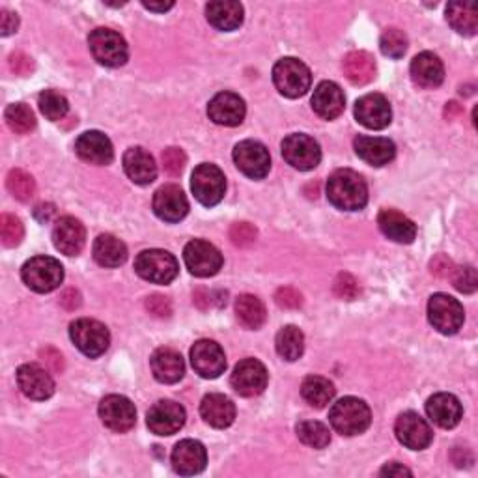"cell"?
<instances>
[{
    "label": "cell",
    "mask_w": 478,
    "mask_h": 478,
    "mask_svg": "<svg viewBox=\"0 0 478 478\" xmlns=\"http://www.w3.org/2000/svg\"><path fill=\"white\" fill-rule=\"evenodd\" d=\"M327 199L334 208L357 211L368 202V187L357 172L341 168L333 172L327 182Z\"/></svg>",
    "instance_id": "obj_1"
},
{
    "label": "cell",
    "mask_w": 478,
    "mask_h": 478,
    "mask_svg": "<svg viewBox=\"0 0 478 478\" xmlns=\"http://www.w3.org/2000/svg\"><path fill=\"white\" fill-rule=\"evenodd\" d=\"M329 422L341 435L346 437L359 435L364 430H368L372 422L370 407L359 398L346 396L331 407Z\"/></svg>",
    "instance_id": "obj_2"
},
{
    "label": "cell",
    "mask_w": 478,
    "mask_h": 478,
    "mask_svg": "<svg viewBox=\"0 0 478 478\" xmlns=\"http://www.w3.org/2000/svg\"><path fill=\"white\" fill-rule=\"evenodd\" d=\"M21 277L30 290L38 294H49L62 285L64 268L55 258L36 256L23 265Z\"/></svg>",
    "instance_id": "obj_3"
},
{
    "label": "cell",
    "mask_w": 478,
    "mask_h": 478,
    "mask_svg": "<svg viewBox=\"0 0 478 478\" xmlns=\"http://www.w3.org/2000/svg\"><path fill=\"white\" fill-rule=\"evenodd\" d=\"M273 82L282 96L295 99L309 92L312 75L310 69L301 60L282 59L273 67Z\"/></svg>",
    "instance_id": "obj_4"
},
{
    "label": "cell",
    "mask_w": 478,
    "mask_h": 478,
    "mask_svg": "<svg viewBox=\"0 0 478 478\" xmlns=\"http://www.w3.org/2000/svg\"><path fill=\"white\" fill-rule=\"evenodd\" d=\"M135 271L153 285H168L178 277L180 265L170 253L161 249L143 251L135 260Z\"/></svg>",
    "instance_id": "obj_5"
},
{
    "label": "cell",
    "mask_w": 478,
    "mask_h": 478,
    "mask_svg": "<svg viewBox=\"0 0 478 478\" xmlns=\"http://www.w3.org/2000/svg\"><path fill=\"white\" fill-rule=\"evenodd\" d=\"M88 45H90L92 57L101 66L120 67L128 62V43L118 32L111 28H96L90 36H88Z\"/></svg>",
    "instance_id": "obj_6"
},
{
    "label": "cell",
    "mask_w": 478,
    "mask_h": 478,
    "mask_svg": "<svg viewBox=\"0 0 478 478\" xmlns=\"http://www.w3.org/2000/svg\"><path fill=\"white\" fill-rule=\"evenodd\" d=\"M191 189L194 199L202 206H217L226 191V178L219 167L211 163H202L194 168L191 176Z\"/></svg>",
    "instance_id": "obj_7"
},
{
    "label": "cell",
    "mask_w": 478,
    "mask_h": 478,
    "mask_svg": "<svg viewBox=\"0 0 478 478\" xmlns=\"http://www.w3.org/2000/svg\"><path fill=\"white\" fill-rule=\"evenodd\" d=\"M69 336L84 356L92 359L103 356L111 344L109 329L98 320H90V317H81V320L74 322L69 327Z\"/></svg>",
    "instance_id": "obj_8"
},
{
    "label": "cell",
    "mask_w": 478,
    "mask_h": 478,
    "mask_svg": "<svg viewBox=\"0 0 478 478\" xmlns=\"http://www.w3.org/2000/svg\"><path fill=\"white\" fill-rule=\"evenodd\" d=\"M428 320L443 334H456L464 325L466 312L458 299L447 294H435L428 301Z\"/></svg>",
    "instance_id": "obj_9"
},
{
    "label": "cell",
    "mask_w": 478,
    "mask_h": 478,
    "mask_svg": "<svg viewBox=\"0 0 478 478\" xmlns=\"http://www.w3.org/2000/svg\"><path fill=\"white\" fill-rule=\"evenodd\" d=\"M184 260L187 270L194 277H214L221 271L223 268V255L215 245H211L209 241L204 239H192L191 243L185 245L184 251Z\"/></svg>",
    "instance_id": "obj_10"
},
{
    "label": "cell",
    "mask_w": 478,
    "mask_h": 478,
    "mask_svg": "<svg viewBox=\"0 0 478 478\" xmlns=\"http://www.w3.org/2000/svg\"><path fill=\"white\" fill-rule=\"evenodd\" d=\"M282 155L297 170H312L322 161L320 145L309 135L295 133L282 140Z\"/></svg>",
    "instance_id": "obj_11"
},
{
    "label": "cell",
    "mask_w": 478,
    "mask_h": 478,
    "mask_svg": "<svg viewBox=\"0 0 478 478\" xmlns=\"http://www.w3.org/2000/svg\"><path fill=\"white\" fill-rule=\"evenodd\" d=\"M236 167L253 180H262L270 174L271 157L268 148L258 140H243L234 148Z\"/></svg>",
    "instance_id": "obj_12"
},
{
    "label": "cell",
    "mask_w": 478,
    "mask_h": 478,
    "mask_svg": "<svg viewBox=\"0 0 478 478\" xmlns=\"http://www.w3.org/2000/svg\"><path fill=\"white\" fill-rule=\"evenodd\" d=\"M99 417L105 427L113 432H129L137 422V410L129 398L111 395L99 404Z\"/></svg>",
    "instance_id": "obj_13"
},
{
    "label": "cell",
    "mask_w": 478,
    "mask_h": 478,
    "mask_svg": "<svg viewBox=\"0 0 478 478\" xmlns=\"http://www.w3.org/2000/svg\"><path fill=\"white\" fill-rule=\"evenodd\" d=\"M230 383L239 396H258L268 387V370L256 359H245L236 364Z\"/></svg>",
    "instance_id": "obj_14"
},
{
    "label": "cell",
    "mask_w": 478,
    "mask_h": 478,
    "mask_svg": "<svg viewBox=\"0 0 478 478\" xmlns=\"http://www.w3.org/2000/svg\"><path fill=\"white\" fill-rule=\"evenodd\" d=\"M146 422L155 435H172L184 428L185 410L172 400H159L150 407Z\"/></svg>",
    "instance_id": "obj_15"
},
{
    "label": "cell",
    "mask_w": 478,
    "mask_h": 478,
    "mask_svg": "<svg viewBox=\"0 0 478 478\" xmlns=\"http://www.w3.org/2000/svg\"><path fill=\"white\" fill-rule=\"evenodd\" d=\"M395 432H396V437L402 445L411 449V451L428 449L432 439H434V434H432V428L428 427V422L415 411L402 413L396 420Z\"/></svg>",
    "instance_id": "obj_16"
},
{
    "label": "cell",
    "mask_w": 478,
    "mask_h": 478,
    "mask_svg": "<svg viewBox=\"0 0 478 478\" xmlns=\"http://www.w3.org/2000/svg\"><path fill=\"white\" fill-rule=\"evenodd\" d=\"M191 364L199 376L215 380L226 370L224 351L214 341H199L191 348Z\"/></svg>",
    "instance_id": "obj_17"
},
{
    "label": "cell",
    "mask_w": 478,
    "mask_h": 478,
    "mask_svg": "<svg viewBox=\"0 0 478 478\" xmlns=\"http://www.w3.org/2000/svg\"><path fill=\"white\" fill-rule=\"evenodd\" d=\"M17 385L30 400H47L55 395V381L49 372L36 363H27L17 368Z\"/></svg>",
    "instance_id": "obj_18"
},
{
    "label": "cell",
    "mask_w": 478,
    "mask_h": 478,
    "mask_svg": "<svg viewBox=\"0 0 478 478\" xmlns=\"http://www.w3.org/2000/svg\"><path fill=\"white\" fill-rule=\"evenodd\" d=\"M356 118L368 129H385L393 120L391 103L381 94H366L356 103Z\"/></svg>",
    "instance_id": "obj_19"
},
{
    "label": "cell",
    "mask_w": 478,
    "mask_h": 478,
    "mask_svg": "<svg viewBox=\"0 0 478 478\" xmlns=\"http://www.w3.org/2000/svg\"><path fill=\"white\" fill-rule=\"evenodd\" d=\"M153 211L159 219L167 223H180L189 211L185 192L178 185H163L153 194Z\"/></svg>",
    "instance_id": "obj_20"
},
{
    "label": "cell",
    "mask_w": 478,
    "mask_h": 478,
    "mask_svg": "<svg viewBox=\"0 0 478 478\" xmlns=\"http://www.w3.org/2000/svg\"><path fill=\"white\" fill-rule=\"evenodd\" d=\"M52 243L66 256H77L86 243V230L75 217H60L52 228Z\"/></svg>",
    "instance_id": "obj_21"
},
{
    "label": "cell",
    "mask_w": 478,
    "mask_h": 478,
    "mask_svg": "<svg viewBox=\"0 0 478 478\" xmlns=\"http://www.w3.org/2000/svg\"><path fill=\"white\" fill-rule=\"evenodd\" d=\"M208 454L200 441L184 439L172 451V467L184 476L199 474L206 469Z\"/></svg>",
    "instance_id": "obj_22"
},
{
    "label": "cell",
    "mask_w": 478,
    "mask_h": 478,
    "mask_svg": "<svg viewBox=\"0 0 478 478\" xmlns=\"http://www.w3.org/2000/svg\"><path fill=\"white\" fill-rule=\"evenodd\" d=\"M75 152L82 161L90 165H111L114 159L113 143L101 131L82 133L75 143Z\"/></svg>",
    "instance_id": "obj_23"
},
{
    "label": "cell",
    "mask_w": 478,
    "mask_h": 478,
    "mask_svg": "<svg viewBox=\"0 0 478 478\" xmlns=\"http://www.w3.org/2000/svg\"><path fill=\"white\" fill-rule=\"evenodd\" d=\"M245 101L232 92H221L208 105L209 120H214L217 126L236 128L245 118Z\"/></svg>",
    "instance_id": "obj_24"
},
{
    "label": "cell",
    "mask_w": 478,
    "mask_h": 478,
    "mask_svg": "<svg viewBox=\"0 0 478 478\" xmlns=\"http://www.w3.org/2000/svg\"><path fill=\"white\" fill-rule=\"evenodd\" d=\"M344 107L346 98L339 84L333 81H324L316 86L312 96V109L317 116L324 120H334L344 113Z\"/></svg>",
    "instance_id": "obj_25"
},
{
    "label": "cell",
    "mask_w": 478,
    "mask_h": 478,
    "mask_svg": "<svg viewBox=\"0 0 478 478\" xmlns=\"http://www.w3.org/2000/svg\"><path fill=\"white\" fill-rule=\"evenodd\" d=\"M353 148H356V153L363 159V161L372 167L388 165L396 155V146L393 140L383 138V137L361 135L353 140Z\"/></svg>",
    "instance_id": "obj_26"
},
{
    "label": "cell",
    "mask_w": 478,
    "mask_h": 478,
    "mask_svg": "<svg viewBox=\"0 0 478 478\" xmlns=\"http://www.w3.org/2000/svg\"><path fill=\"white\" fill-rule=\"evenodd\" d=\"M427 413L439 428L451 430L458 427L464 417V407L454 395L439 393L427 402Z\"/></svg>",
    "instance_id": "obj_27"
},
{
    "label": "cell",
    "mask_w": 478,
    "mask_h": 478,
    "mask_svg": "<svg viewBox=\"0 0 478 478\" xmlns=\"http://www.w3.org/2000/svg\"><path fill=\"white\" fill-rule=\"evenodd\" d=\"M123 170L137 185H150L157 178V165L145 148H129L123 153Z\"/></svg>",
    "instance_id": "obj_28"
},
{
    "label": "cell",
    "mask_w": 478,
    "mask_h": 478,
    "mask_svg": "<svg viewBox=\"0 0 478 478\" xmlns=\"http://www.w3.org/2000/svg\"><path fill=\"white\" fill-rule=\"evenodd\" d=\"M202 419L214 428H228L236 419V405L224 395L211 393L200 404Z\"/></svg>",
    "instance_id": "obj_29"
},
{
    "label": "cell",
    "mask_w": 478,
    "mask_h": 478,
    "mask_svg": "<svg viewBox=\"0 0 478 478\" xmlns=\"http://www.w3.org/2000/svg\"><path fill=\"white\" fill-rule=\"evenodd\" d=\"M152 372L157 381L172 385L178 383L185 374V364L178 351L170 348L157 349L152 356Z\"/></svg>",
    "instance_id": "obj_30"
},
{
    "label": "cell",
    "mask_w": 478,
    "mask_h": 478,
    "mask_svg": "<svg viewBox=\"0 0 478 478\" xmlns=\"http://www.w3.org/2000/svg\"><path fill=\"white\" fill-rule=\"evenodd\" d=\"M378 224L381 232L396 243H413L417 236L415 223L396 209H381L378 215Z\"/></svg>",
    "instance_id": "obj_31"
},
{
    "label": "cell",
    "mask_w": 478,
    "mask_h": 478,
    "mask_svg": "<svg viewBox=\"0 0 478 478\" xmlns=\"http://www.w3.org/2000/svg\"><path fill=\"white\" fill-rule=\"evenodd\" d=\"M411 79L420 88H437L445 79V67L434 52H420L411 62Z\"/></svg>",
    "instance_id": "obj_32"
},
{
    "label": "cell",
    "mask_w": 478,
    "mask_h": 478,
    "mask_svg": "<svg viewBox=\"0 0 478 478\" xmlns=\"http://www.w3.org/2000/svg\"><path fill=\"white\" fill-rule=\"evenodd\" d=\"M206 17L209 25H214L217 30H236L243 23V6L232 0H215L206 6Z\"/></svg>",
    "instance_id": "obj_33"
},
{
    "label": "cell",
    "mask_w": 478,
    "mask_h": 478,
    "mask_svg": "<svg viewBox=\"0 0 478 478\" xmlns=\"http://www.w3.org/2000/svg\"><path fill=\"white\" fill-rule=\"evenodd\" d=\"M342 69L346 79L356 86H364L376 77L374 57L366 51H351L342 62Z\"/></svg>",
    "instance_id": "obj_34"
},
{
    "label": "cell",
    "mask_w": 478,
    "mask_h": 478,
    "mask_svg": "<svg viewBox=\"0 0 478 478\" xmlns=\"http://www.w3.org/2000/svg\"><path fill=\"white\" fill-rule=\"evenodd\" d=\"M94 258L103 268H120L128 260V247L111 234H101L94 243Z\"/></svg>",
    "instance_id": "obj_35"
},
{
    "label": "cell",
    "mask_w": 478,
    "mask_h": 478,
    "mask_svg": "<svg viewBox=\"0 0 478 478\" xmlns=\"http://www.w3.org/2000/svg\"><path fill=\"white\" fill-rule=\"evenodd\" d=\"M447 21L464 36H474L478 30V8L473 3H451L447 6Z\"/></svg>",
    "instance_id": "obj_36"
},
{
    "label": "cell",
    "mask_w": 478,
    "mask_h": 478,
    "mask_svg": "<svg viewBox=\"0 0 478 478\" xmlns=\"http://www.w3.org/2000/svg\"><path fill=\"white\" fill-rule=\"evenodd\" d=\"M275 346L282 359L290 363L297 361L305 351V334L295 325H286L278 331Z\"/></svg>",
    "instance_id": "obj_37"
},
{
    "label": "cell",
    "mask_w": 478,
    "mask_h": 478,
    "mask_svg": "<svg viewBox=\"0 0 478 478\" xmlns=\"http://www.w3.org/2000/svg\"><path fill=\"white\" fill-rule=\"evenodd\" d=\"M236 316L243 327L260 329L265 322V307L256 295L243 294L236 299Z\"/></svg>",
    "instance_id": "obj_38"
},
{
    "label": "cell",
    "mask_w": 478,
    "mask_h": 478,
    "mask_svg": "<svg viewBox=\"0 0 478 478\" xmlns=\"http://www.w3.org/2000/svg\"><path fill=\"white\" fill-rule=\"evenodd\" d=\"M334 393V385L322 376H309L301 385V395L316 410H322V407L331 404Z\"/></svg>",
    "instance_id": "obj_39"
},
{
    "label": "cell",
    "mask_w": 478,
    "mask_h": 478,
    "mask_svg": "<svg viewBox=\"0 0 478 478\" xmlns=\"http://www.w3.org/2000/svg\"><path fill=\"white\" fill-rule=\"evenodd\" d=\"M297 437L312 449H325L331 443V432L320 420H303L297 424Z\"/></svg>",
    "instance_id": "obj_40"
},
{
    "label": "cell",
    "mask_w": 478,
    "mask_h": 478,
    "mask_svg": "<svg viewBox=\"0 0 478 478\" xmlns=\"http://www.w3.org/2000/svg\"><path fill=\"white\" fill-rule=\"evenodd\" d=\"M4 118L8 121V126L12 131L20 133V135H27L30 133L34 128H36V116H34L32 109L25 103H13L6 109Z\"/></svg>",
    "instance_id": "obj_41"
},
{
    "label": "cell",
    "mask_w": 478,
    "mask_h": 478,
    "mask_svg": "<svg viewBox=\"0 0 478 478\" xmlns=\"http://www.w3.org/2000/svg\"><path fill=\"white\" fill-rule=\"evenodd\" d=\"M6 187L13 197L21 202H28L34 194H36V182H34V178L28 172L21 168H15L8 174Z\"/></svg>",
    "instance_id": "obj_42"
},
{
    "label": "cell",
    "mask_w": 478,
    "mask_h": 478,
    "mask_svg": "<svg viewBox=\"0 0 478 478\" xmlns=\"http://www.w3.org/2000/svg\"><path fill=\"white\" fill-rule=\"evenodd\" d=\"M38 105H40L42 114L47 120H51V121L62 120L67 114V111H69L67 99L60 92H57V90H45V92H42Z\"/></svg>",
    "instance_id": "obj_43"
},
{
    "label": "cell",
    "mask_w": 478,
    "mask_h": 478,
    "mask_svg": "<svg viewBox=\"0 0 478 478\" xmlns=\"http://www.w3.org/2000/svg\"><path fill=\"white\" fill-rule=\"evenodd\" d=\"M381 52L388 59H402L407 51L405 34L398 28H387L380 40Z\"/></svg>",
    "instance_id": "obj_44"
},
{
    "label": "cell",
    "mask_w": 478,
    "mask_h": 478,
    "mask_svg": "<svg viewBox=\"0 0 478 478\" xmlns=\"http://www.w3.org/2000/svg\"><path fill=\"white\" fill-rule=\"evenodd\" d=\"M25 236V228L23 223L17 219L15 215L10 214H3L0 217V238H3L4 247H17L23 241Z\"/></svg>",
    "instance_id": "obj_45"
},
{
    "label": "cell",
    "mask_w": 478,
    "mask_h": 478,
    "mask_svg": "<svg viewBox=\"0 0 478 478\" xmlns=\"http://www.w3.org/2000/svg\"><path fill=\"white\" fill-rule=\"evenodd\" d=\"M454 288L462 294H474L478 288V275L473 265H462V268H454L452 271Z\"/></svg>",
    "instance_id": "obj_46"
},
{
    "label": "cell",
    "mask_w": 478,
    "mask_h": 478,
    "mask_svg": "<svg viewBox=\"0 0 478 478\" xmlns=\"http://www.w3.org/2000/svg\"><path fill=\"white\" fill-rule=\"evenodd\" d=\"M333 292L336 297L353 301L361 294V288H359V282L353 278L349 273H341L333 282Z\"/></svg>",
    "instance_id": "obj_47"
},
{
    "label": "cell",
    "mask_w": 478,
    "mask_h": 478,
    "mask_svg": "<svg viewBox=\"0 0 478 478\" xmlns=\"http://www.w3.org/2000/svg\"><path fill=\"white\" fill-rule=\"evenodd\" d=\"M258 232L251 223H234L230 228V239L236 247H249L256 241Z\"/></svg>",
    "instance_id": "obj_48"
},
{
    "label": "cell",
    "mask_w": 478,
    "mask_h": 478,
    "mask_svg": "<svg viewBox=\"0 0 478 478\" xmlns=\"http://www.w3.org/2000/svg\"><path fill=\"white\" fill-rule=\"evenodd\" d=\"M163 159V168L170 174V176H180L185 168V163H187V157L184 153L182 148H167L161 155Z\"/></svg>",
    "instance_id": "obj_49"
},
{
    "label": "cell",
    "mask_w": 478,
    "mask_h": 478,
    "mask_svg": "<svg viewBox=\"0 0 478 478\" xmlns=\"http://www.w3.org/2000/svg\"><path fill=\"white\" fill-rule=\"evenodd\" d=\"M275 303L280 309L294 310V309H299L301 305H303V297H301V294L295 288L286 286V288L277 290V294H275Z\"/></svg>",
    "instance_id": "obj_50"
},
{
    "label": "cell",
    "mask_w": 478,
    "mask_h": 478,
    "mask_svg": "<svg viewBox=\"0 0 478 478\" xmlns=\"http://www.w3.org/2000/svg\"><path fill=\"white\" fill-rule=\"evenodd\" d=\"M146 309H148V312L153 314L155 317H168V316L172 314V305H170L168 297L159 295V294L148 297V301H146Z\"/></svg>",
    "instance_id": "obj_51"
},
{
    "label": "cell",
    "mask_w": 478,
    "mask_h": 478,
    "mask_svg": "<svg viewBox=\"0 0 478 478\" xmlns=\"http://www.w3.org/2000/svg\"><path fill=\"white\" fill-rule=\"evenodd\" d=\"M10 67L17 75H30L34 72V60L25 52H13L10 57Z\"/></svg>",
    "instance_id": "obj_52"
},
{
    "label": "cell",
    "mask_w": 478,
    "mask_h": 478,
    "mask_svg": "<svg viewBox=\"0 0 478 478\" xmlns=\"http://www.w3.org/2000/svg\"><path fill=\"white\" fill-rule=\"evenodd\" d=\"M40 359L43 361V364L51 370L55 372V374H60V372L64 370V357L62 353L55 348H45L40 351Z\"/></svg>",
    "instance_id": "obj_53"
},
{
    "label": "cell",
    "mask_w": 478,
    "mask_h": 478,
    "mask_svg": "<svg viewBox=\"0 0 478 478\" xmlns=\"http://www.w3.org/2000/svg\"><path fill=\"white\" fill-rule=\"evenodd\" d=\"M456 265L452 263L451 258H447L445 255H439L432 260L430 263V271L432 275L439 277V278H451L452 277V271H454Z\"/></svg>",
    "instance_id": "obj_54"
},
{
    "label": "cell",
    "mask_w": 478,
    "mask_h": 478,
    "mask_svg": "<svg viewBox=\"0 0 478 478\" xmlns=\"http://www.w3.org/2000/svg\"><path fill=\"white\" fill-rule=\"evenodd\" d=\"M17 27H20V17H17V13L10 10L0 12V34H3V36H10V34L17 32Z\"/></svg>",
    "instance_id": "obj_55"
},
{
    "label": "cell",
    "mask_w": 478,
    "mask_h": 478,
    "mask_svg": "<svg viewBox=\"0 0 478 478\" xmlns=\"http://www.w3.org/2000/svg\"><path fill=\"white\" fill-rule=\"evenodd\" d=\"M55 215H57V209L52 204H40L36 206V209H34V217H36L40 223H49Z\"/></svg>",
    "instance_id": "obj_56"
},
{
    "label": "cell",
    "mask_w": 478,
    "mask_h": 478,
    "mask_svg": "<svg viewBox=\"0 0 478 478\" xmlns=\"http://www.w3.org/2000/svg\"><path fill=\"white\" fill-rule=\"evenodd\" d=\"M380 474L381 476H411V471L407 467H404V466H400V464H396V462H393V464L385 466Z\"/></svg>",
    "instance_id": "obj_57"
},
{
    "label": "cell",
    "mask_w": 478,
    "mask_h": 478,
    "mask_svg": "<svg viewBox=\"0 0 478 478\" xmlns=\"http://www.w3.org/2000/svg\"><path fill=\"white\" fill-rule=\"evenodd\" d=\"M60 303L67 309V310H74L81 305V295L75 292V290H67L62 299H60Z\"/></svg>",
    "instance_id": "obj_58"
},
{
    "label": "cell",
    "mask_w": 478,
    "mask_h": 478,
    "mask_svg": "<svg viewBox=\"0 0 478 478\" xmlns=\"http://www.w3.org/2000/svg\"><path fill=\"white\" fill-rule=\"evenodd\" d=\"M143 6L152 10V12H167V10H170L174 6V3H172V0H168V3H146V0H145Z\"/></svg>",
    "instance_id": "obj_59"
},
{
    "label": "cell",
    "mask_w": 478,
    "mask_h": 478,
    "mask_svg": "<svg viewBox=\"0 0 478 478\" xmlns=\"http://www.w3.org/2000/svg\"><path fill=\"white\" fill-rule=\"evenodd\" d=\"M464 113V109L462 107H459V105L458 103H447V107H445V116H447V120H454L456 116H459V114H462Z\"/></svg>",
    "instance_id": "obj_60"
}]
</instances>
